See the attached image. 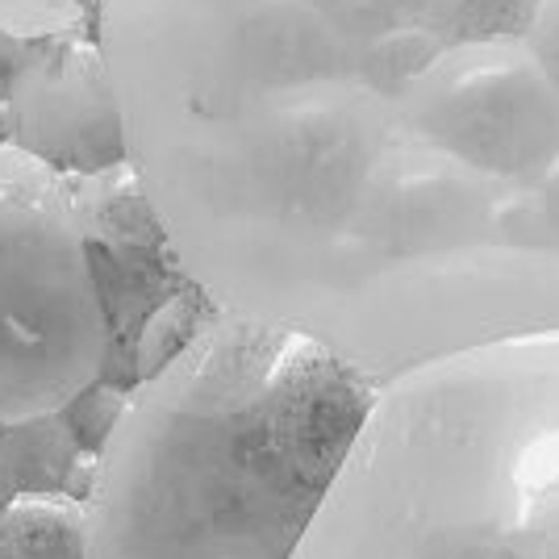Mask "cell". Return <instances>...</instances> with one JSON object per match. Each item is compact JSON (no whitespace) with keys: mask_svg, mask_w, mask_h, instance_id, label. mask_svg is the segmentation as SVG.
<instances>
[{"mask_svg":"<svg viewBox=\"0 0 559 559\" xmlns=\"http://www.w3.org/2000/svg\"><path fill=\"white\" fill-rule=\"evenodd\" d=\"M96 38L226 309L380 384L559 330V0H100Z\"/></svg>","mask_w":559,"mask_h":559,"instance_id":"6da1fadb","label":"cell"},{"mask_svg":"<svg viewBox=\"0 0 559 559\" xmlns=\"http://www.w3.org/2000/svg\"><path fill=\"white\" fill-rule=\"evenodd\" d=\"M380 380L318 334L222 309L130 393L100 455L88 559H293Z\"/></svg>","mask_w":559,"mask_h":559,"instance_id":"7a4b0ae2","label":"cell"},{"mask_svg":"<svg viewBox=\"0 0 559 559\" xmlns=\"http://www.w3.org/2000/svg\"><path fill=\"white\" fill-rule=\"evenodd\" d=\"M368 430L435 492L414 559H559V330L393 376Z\"/></svg>","mask_w":559,"mask_h":559,"instance_id":"3957f363","label":"cell"},{"mask_svg":"<svg viewBox=\"0 0 559 559\" xmlns=\"http://www.w3.org/2000/svg\"><path fill=\"white\" fill-rule=\"evenodd\" d=\"M105 350L71 185L0 146V426L59 414L100 380Z\"/></svg>","mask_w":559,"mask_h":559,"instance_id":"277c9868","label":"cell"},{"mask_svg":"<svg viewBox=\"0 0 559 559\" xmlns=\"http://www.w3.org/2000/svg\"><path fill=\"white\" fill-rule=\"evenodd\" d=\"M68 185L80 213L84 247H88L96 301L109 330L100 380H109L117 389H139L134 347H139L142 326L167 297H176L197 276L176 251L134 159Z\"/></svg>","mask_w":559,"mask_h":559,"instance_id":"5b68a950","label":"cell"},{"mask_svg":"<svg viewBox=\"0 0 559 559\" xmlns=\"http://www.w3.org/2000/svg\"><path fill=\"white\" fill-rule=\"evenodd\" d=\"M4 100L13 114V146L63 180L130 159L114 71L96 34L75 29L29 38L25 63Z\"/></svg>","mask_w":559,"mask_h":559,"instance_id":"8992f818","label":"cell"},{"mask_svg":"<svg viewBox=\"0 0 559 559\" xmlns=\"http://www.w3.org/2000/svg\"><path fill=\"white\" fill-rule=\"evenodd\" d=\"M0 559H88V510L63 492H25L0 513Z\"/></svg>","mask_w":559,"mask_h":559,"instance_id":"52a82bcc","label":"cell"},{"mask_svg":"<svg viewBox=\"0 0 559 559\" xmlns=\"http://www.w3.org/2000/svg\"><path fill=\"white\" fill-rule=\"evenodd\" d=\"M0 447H4L13 497H25V492H63L71 464L80 455L63 414L0 426Z\"/></svg>","mask_w":559,"mask_h":559,"instance_id":"ba28073f","label":"cell"},{"mask_svg":"<svg viewBox=\"0 0 559 559\" xmlns=\"http://www.w3.org/2000/svg\"><path fill=\"white\" fill-rule=\"evenodd\" d=\"M222 309H226V305L217 301L201 280H192L176 297H167V301L151 313V322L142 326L139 347H134V376H139V384H146V380H155L164 368H171V364L222 318Z\"/></svg>","mask_w":559,"mask_h":559,"instance_id":"9c48e42d","label":"cell"},{"mask_svg":"<svg viewBox=\"0 0 559 559\" xmlns=\"http://www.w3.org/2000/svg\"><path fill=\"white\" fill-rule=\"evenodd\" d=\"M130 393L134 389H117L109 380H93L88 389L71 396L68 405L59 409L63 421H68L71 439L84 455H105V447L114 443L117 426L130 409Z\"/></svg>","mask_w":559,"mask_h":559,"instance_id":"30bf717a","label":"cell"},{"mask_svg":"<svg viewBox=\"0 0 559 559\" xmlns=\"http://www.w3.org/2000/svg\"><path fill=\"white\" fill-rule=\"evenodd\" d=\"M0 29L17 38H47V34H96L100 29V0H0Z\"/></svg>","mask_w":559,"mask_h":559,"instance_id":"8fae6325","label":"cell"},{"mask_svg":"<svg viewBox=\"0 0 559 559\" xmlns=\"http://www.w3.org/2000/svg\"><path fill=\"white\" fill-rule=\"evenodd\" d=\"M96 489H100V455H75V464H71L68 472V485H63V497H71V501H80L84 510L93 506Z\"/></svg>","mask_w":559,"mask_h":559,"instance_id":"7c38bea8","label":"cell"},{"mask_svg":"<svg viewBox=\"0 0 559 559\" xmlns=\"http://www.w3.org/2000/svg\"><path fill=\"white\" fill-rule=\"evenodd\" d=\"M25 50H29V38H17V34L0 29V100L9 96L13 80H17V71H22Z\"/></svg>","mask_w":559,"mask_h":559,"instance_id":"4fadbf2b","label":"cell"},{"mask_svg":"<svg viewBox=\"0 0 559 559\" xmlns=\"http://www.w3.org/2000/svg\"><path fill=\"white\" fill-rule=\"evenodd\" d=\"M13 501V480H9V464H4V447H0V513Z\"/></svg>","mask_w":559,"mask_h":559,"instance_id":"5bb4252c","label":"cell"},{"mask_svg":"<svg viewBox=\"0 0 559 559\" xmlns=\"http://www.w3.org/2000/svg\"><path fill=\"white\" fill-rule=\"evenodd\" d=\"M0 146H13V114H9V100H0Z\"/></svg>","mask_w":559,"mask_h":559,"instance_id":"9a60e30c","label":"cell"}]
</instances>
